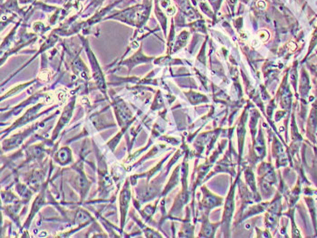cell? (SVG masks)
Masks as SVG:
<instances>
[{
  "label": "cell",
  "instance_id": "obj_1",
  "mask_svg": "<svg viewBox=\"0 0 317 238\" xmlns=\"http://www.w3.org/2000/svg\"><path fill=\"white\" fill-rule=\"evenodd\" d=\"M129 200H130V191L125 188L124 190L122 191V195H121V209H122V219H124Z\"/></svg>",
  "mask_w": 317,
  "mask_h": 238
}]
</instances>
